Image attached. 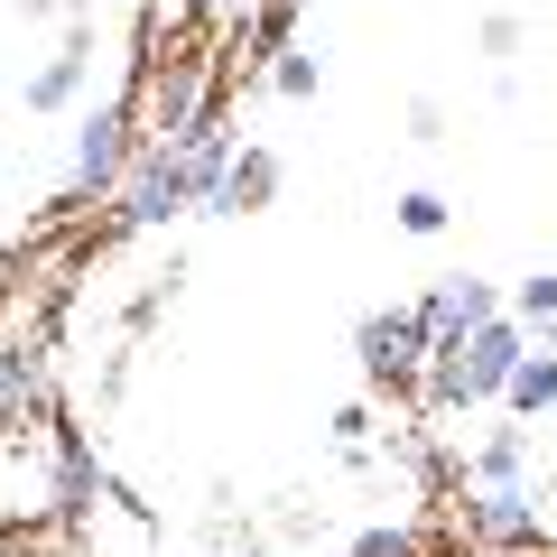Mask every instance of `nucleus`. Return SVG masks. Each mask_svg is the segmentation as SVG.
Instances as JSON below:
<instances>
[{
	"mask_svg": "<svg viewBox=\"0 0 557 557\" xmlns=\"http://www.w3.org/2000/svg\"><path fill=\"white\" fill-rule=\"evenodd\" d=\"M139 159V102L112 94L75 121V168H65V205H112V186Z\"/></svg>",
	"mask_w": 557,
	"mask_h": 557,
	"instance_id": "nucleus-1",
	"label": "nucleus"
},
{
	"mask_svg": "<svg viewBox=\"0 0 557 557\" xmlns=\"http://www.w3.org/2000/svg\"><path fill=\"white\" fill-rule=\"evenodd\" d=\"M177 214H196V177H186V149L139 139L131 177L112 186V233H168Z\"/></svg>",
	"mask_w": 557,
	"mask_h": 557,
	"instance_id": "nucleus-2",
	"label": "nucleus"
},
{
	"mask_svg": "<svg viewBox=\"0 0 557 557\" xmlns=\"http://www.w3.org/2000/svg\"><path fill=\"white\" fill-rule=\"evenodd\" d=\"M223 84H214V65L205 57H159V47H149V75H139V139H159V149H177L186 131H196L205 121V102H214Z\"/></svg>",
	"mask_w": 557,
	"mask_h": 557,
	"instance_id": "nucleus-3",
	"label": "nucleus"
},
{
	"mask_svg": "<svg viewBox=\"0 0 557 557\" xmlns=\"http://www.w3.org/2000/svg\"><path fill=\"white\" fill-rule=\"evenodd\" d=\"M354 362L372 391H418V372H428V335H418L409 307H372V317L354 325Z\"/></svg>",
	"mask_w": 557,
	"mask_h": 557,
	"instance_id": "nucleus-4",
	"label": "nucleus"
},
{
	"mask_svg": "<svg viewBox=\"0 0 557 557\" xmlns=\"http://www.w3.org/2000/svg\"><path fill=\"white\" fill-rule=\"evenodd\" d=\"M465 539L483 557H548V511H539L530 483L520 493H474L465 502Z\"/></svg>",
	"mask_w": 557,
	"mask_h": 557,
	"instance_id": "nucleus-5",
	"label": "nucleus"
},
{
	"mask_svg": "<svg viewBox=\"0 0 557 557\" xmlns=\"http://www.w3.org/2000/svg\"><path fill=\"white\" fill-rule=\"evenodd\" d=\"M520 354H530V335H520L511 317H483L474 335L456 344V391H465V409H483V399H502V381L520 372Z\"/></svg>",
	"mask_w": 557,
	"mask_h": 557,
	"instance_id": "nucleus-6",
	"label": "nucleus"
},
{
	"mask_svg": "<svg viewBox=\"0 0 557 557\" xmlns=\"http://www.w3.org/2000/svg\"><path fill=\"white\" fill-rule=\"evenodd\" d=\"M409 317H418V335H428V344H456V335H474L483 317H502V278L456 270V278H437V288H428Z\"/></svg>",
	"mask_w": 557,
	"mask_h": 557,
	"instance_id": "nucleus-7",
	"label": "nucleus"
},
{
	"mask_svg": "<svg viewBox=\"0 0 557 557\" xmlns=\"http://www.w3.org/2000/svg\"><path fill=\"white\" fill-rule=\"evenodd\" d=\"M84 75H94V20H75V28H65V47L28 75V112H65V102L84 94Z\"/></svg>",
	"mask_w": 557,
	"mask_h": 557,
	"instance_id": "nucleus-8",
	"label": "nucleus"
},
{
	"mask_svg": "<svg viewBox=\"0 0 557 557\" xmlns=\"http://www.w3.org/2000/svg\"><path fill=\"white\" fill-rule=\"evenodd\" d=\"M465 483H474V493H520V483H530V428H493V437L465 456Z\"/></svg>",
	"mask_w": 557,
	"mask_h": 557,
	"instance_id": "nucleus-9",
	"label": "nucleus"
},
{
	"mask_svg": "<svg viewBox=\"0 0 557 557\" xmlns=\"http://www.w3.org/2000/svg\"><path fill=\"white\" fill-rule=\"evenodd\" d=\"M270 196H278V149H233V168H223L205 214H260Z\"/></svg>",
	"mask_w": 557,
	"mask_h": 557,
	"instance_id": "nucleus-10",
	"label": "nucleus"
},
{
	"mask_svg": "<svg viewBox=\"0 0 557 557\" xmlns=\"http://www.w3.org/2000/svg\"><path fill=\"white\" fill-rule=\"evenodd\" d=\"M298 47V0H251L242 10V65H270Z\"/></svg>",
	"mask_w": 557,
	"mask_h": 557,
	"instance_id": "nucleus-11",
	"label": "nucleus"
},
{
	"mask_svg": "<svg viewBox=\"0 0 557 557\" xmlns=\"http://www.w3.org/2000/svg\"><path fill=\"white\" fill-rule=\"evenodd\" d=\"M94 502H112V474L84 456V437H65V446H57V511H65V520H84Z\"/></svg>",
	"mask_w": 557,
	"mask_h": 557,
	"instance_id": "nucleus-12",
	"label": "nucleus"
},
{
	"mask_svg": "<svg viewBox=\"0 0 557 557\" xmlns=\"http://www.w3.org/2000/svg\"><path fill=\"white\" fill-rule=\"evenodd\" d=\"M502 409H511V418L557 409V344H530V354H520V372L502 381Z\"/></svg>",
	"mask_w": 557,
	"mask_h": 557,
	"instance_id": "nucleus-13",
	"label": "nucleus"
},
{
	"mask_svg": "<svg viewBox=\"0 0 557 557\" xmlns=\"http://www.w3.org/2000/svg\"><path fill=\"white\" fill-rule=\"evenodd\" d=\"M38 399H47V362L28 344H0V428H20Z\"/></svg>",
	"mask_w": 557,
	"mask_h": 557,
	"instance_id": "nucleus-14",
	"label": "nucleus"
},
{
	"mask_svg": "<svg viewBox=\"0 0 557 557\" xmlns=\"http://www.w3.org/2000/svg\"><path fill=\"white\" fill-rule=\"evenodd\" d=\"M260 75H270V94H278V102H317V84H325V57H317V47H288V57H270Z\"/></svg>",
	"mask_w": 557,
	"mask_h": 557,
	"instance_id": "nucleus-15",
	"label": "nucleus"
},
{
	"mask_svg": "<svg viewBox=\"0 0 557 557\" xmlns=\"http://www.w3.org/2000/svg\"><path fill=\"white\" fill-rule=\"evenodd\" d=\"M391 214H399V233H418V242H437L446 223H456V205H446V196H428V186H409V196H399Z\"/></svg>",
	"mask_w": 557,
	"mask_h": 557,
	"instance_id": "nucleus-16",
	"label": "nucleus"
},
{
	"mask_svg": "<svg viewBox=\"0 0 557 557\" xmlns=\"http://www.w3.org/2000/svg\"><path fill=\"white\" fill-rule=\"evenodd\" d=\"M354 557H418V530L381 520V530H362V539H354Z\"/></svg>",
	"mask_w": 557,
	"mask_h": 557,
	"instance_id": "nucleus-17",
	"label": "nucleus"
},
{
	"mask_svg": "<svg viewBox=\"0 0 557 557\" xmlns=\"http://www.w3.org/2000/svg\"><path fill=\"white\" fill-rule=\"evenodd\" d=\"M242 10H251V0H186V20H196V28H242Z\"/></svg>",
	"mask_w": 557,
	"mask_h": 557,
	"instance_id": "nucleus-18",
	"label": "nucleus"
},
{
	"mask_svg": "<svg viewBox=\"0 0 557 557\" xmlns=\"http://www.w3.org/2000/svg\"><path fill=\"white\" fill-rule=\"evenodd\" d=\"M483 57H520V20H511V10L483 20Z\"/></svg>",
	"mask_w": 557,
	"mask_h": 557,
	"instance_id": "nucleus-19",
	"label": "nucleus"
},
{
	"mask_svg": "<svg viewBox=\"0 0 557 557\" xmlns=\"http://www.w3.org/2000/svg\"><path fill=\"white\" fill-rule=\"evenodd\" d=\"M409 139H446V112H437V102H428V94L409 102Z\"/></svg>",
	"mask_w": 557,
	"mask_h": 557,
	"instance_id": "nucleus-20",
	"label": "nucleus"
},
{
	"mask_svg": "<svg viewBox=\"0 0 557 557\" xmlns=\"http://www.w3.org/2000/svg\"><path fill=\"white\" fill-rule=\"evenodd\" d=\"M57 10H65V20H94V0H57Z\"/></svg>",
	"mask_w": 557,
	"mask_h": 557,
	"instance_id": "nucleus-21",
	"label": "nucleus"
},
{
	"mask_svg": "<svg viewBox=\"0 0 557 557\" xmlns=\"http://www.w3.org/2000/svg\"><path fill=\"white\" fill-rule=\"evenodd\" d=\"M20 10H57V0H20Z\"/></svg>",
	"mask_w": 557,
	"mask_h": 557,
	"instance_id": "nucleus-22",
	"label": "nucleus"
}]
</instances>
